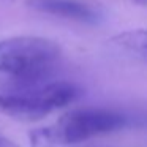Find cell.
Returning <instances> with one entry per match:
<instances>
[{
    "mask_svg": "<svg viewBox=\"0 0 147 147\" xmlns=\"http://www.w3.org/2000/svg\"><path fill=\"white\" fill-rule=\"evenodd\" d=\"M112 43L127 49H136V51H147V27L142 29H131L120 32L111 38Z\"/></svg>",
    "mask_w": 147,
    "mask_h": 147,
    "instance_id": "cell-5",
    "label": "cell"
},
{
    "mask_svg": "<svg viewBox=\"0 0 147 147\" xmlns=\"http://www.w3.org/2000/svg\"><path fill=\"white\" fill-rule=\"evenodd\" d=\"M62 49L45 36H13L0 41V73L16 78L24 87L41 82L60 60Z\"/></svg>",
    "mask_w": 147,
    "mask_h": 147,
    "instance_id": "cell-1",
    "label": "cell"
},
{
    "mask_svg": "<svg viewBox=\"0 0 147 147\" xmlns=\"http://www.w3.org/2000/svg\"><path fill=\"white\" fill-rule=\"evenodd\" d=\"M26 5L38 13L86 24H93L101 18L100 11L93 5L82 0H26Z\"/></svg>",
    "mask_w": 147,
    "mask_h": 147,
    "instance_id": "cell-4",
    "label": "cell"
},
{
    "mask_svg": "<svg viewBox=\"0 0 147 147\" xmlns=\"http://www.w3.org/2000/svg\"><path fill=\"white\" fill-rule=\"evenodd\" d=\"M134 3L141 5V7H147V0H133Z\"/></svg>",
    "mask_w": 147,
    "mask_h": 147,
    "instance_id": "cell-7",
    "label": "cell"
},
{
    "mask_svg": "<svg viewBox=\"0 0 147 147\" xmlns=\"http://www.w3.org/2000/svg\"><path fill=\"white\" fill-rule=\"evenodd\" d=\"M0 147H16V144L11 142L10 139H7V138L0 136Z\"/></svg>",
    "mask_w": 147,
    "mask_h": 147,
    "instance_id": "cell-6",
    "label": "cell"
},
{
    "mask_svg": "<svg viewBox=\"0 0 147 147\" xmlns=\"http://www.w3.org/2000/svg\"><path fill=\"white\" fill-rule=\"evenodd\" d=\"M127 117L112 109L82 108L63 114L54 127L40 128L30 133L32 147H49L54 144H78L90 138L120 130Z\"/></svg>",
    "mask_w": 147,
    "mask_h": 147,
    "instance_id": "cell-2",
    "label": "cell"
},
{
    "mask_svg": "<svg viewBox=\"0 0 147 147\" xmlns=\"http://www.w3.org/2000/svg\"><path fill=\"white\" fill-rule=\"evenodd\" d=\"M81 96V89L68 81L33 84L19 92L0 93V112L21 122H36L51 112L71 105Z\"/></svg>",
    "mask_w": 147,
    "mask_h": 147,
    "instance_id": "cell-3",
    "label": "cell"
}]
</instances>
